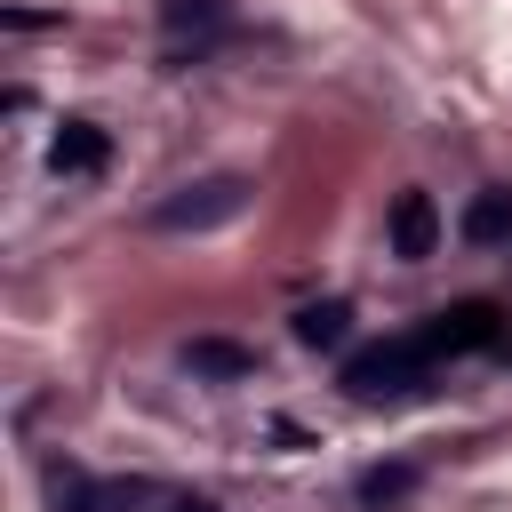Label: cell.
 Listing matches in <instances>:
<instances>
[{
	"label": "cell",
	"instance_id": "9",
	"mask_svg": "<svg viewBox=\"0 0 512 512\" xmlns=\"http://www.w3.org/2000/svg\"><path fill=\"white\" fill-rule=\"evenodd\" d=\"M464 240H472V248L512 240V192H504V184H488V192H472V200H464Z\"/></svg>",
	"mask_w": 512,
	"mask_h": 512
},
{
	"label": "cell",
	"instance_id": "12",
	"mask_svg": "<svg viewBox=\"0 0 512 512\" xmlns=\"http://www.w3.org/2000/svg\"><path fill=\"white\" fill-rule=\"evenodd\" d=\"M168 512H216V496H176Z\"/></svg>",
	"mask_w": 512,
	"mask_h": 512
},
{
	"label": "cell",
	"instance_id": "5",
	"mask_svg": "<svg viewBox=\"0 0 512 512\" xmlns=\"http://www.w3.org/2000/svg\"><path fill=\"white\" fill-rule=\"evenodd\" d=\"M384 232H392V256H400V264H424V256L440 248V208H432V192H400L392 216H384Z\"/></svg>",
	"mask_w": 512,
	"mask_h": 512
},
{
	"label": "cell",
	"instance_id": "6",
	"mask_svg": "<svg viewBox=\"0 0 512 512\" xmlns=\"http://www.w3.org/2000/svg\"><path fill=\"white\" fill-rule=\"evenodd\" d=\"M144 504L152 480H80V472L56 480V512H144Z\"/></svg>",
	"mask_w": 512,
	"mask_h": 512
},
{
	"label": "cell",
	"instance_id": "11",
	"mask_svg": "<svg viewBox=\"0 0 512 512\" xmlns=\"http://www.w3.org/2000/svg\"><path fill=\"white\" fill-rule=\"evenodd\" d=\"M408 496H416V464H408V456L360 472V504H368V512H392V504H408Z\"/></svg>",
	"mask_w": 512,
	"mask_h": 512
},
{
	"label": "cell",
	"instance_id": "1",
	"mask_svg": "<svg viewBox=\"0 0 512 512\" xmlns=\"http://www.w3.org/2000/svg\"><path fill=\"white\" fill-rule=\"evenodd\" d=\"M336 384H344L352 400H408V392L432 384V360H424V344L400 328V336H384V344H360Z\"/></svg>",
	"mask_w": 512,
	"mask_h": 512
},
{
	"label": "cell",
	"instance_id": "2",
	"mask_svg": "<svg viewBox=\"0 0 512 512\" xmlns=\"http://www.w3.org/2000/svg\"><path fill=\"white\" fill-rule=\"evenodd\" d=\"M408 336L424 344V360H432V368H440V360H464V352H496V344H504V304L464 296V304H440L432 320H416Z\"/></svg>",
	"mask_w": 512,
	"mask_h": 512
},
{
	"label": "cell",
	"instance_id": "7",
	"mask_svg": "<svg viewBox=\"0 0 512 512\" xmlns=\"http://www.w3.org/2000/svg\"><path fill=\"white\" fill-rule=\"evenodd\" d=\"M104 160H112V136H104L96 120H64L56 144H48V168H56V176H96Z\"/></svg>",
	"mask_w": 512,
	"mask_h": 512
},
{
	"label": "cell",
	"instance_id": "10",
	"mask_svg": "<svg viewBox=\"0 0 512 512\" xmlns=\"http://www.w3.org/2000/svg\"><path fill=\"white\" fill-rule=\"evenodd\" d=\"M344 336H352V304H344V296H320V304H304V312H296V344L336 352Z\"/></svg>",
	"mask_w": 512,
	"mask_h": 512
},
{
	"label": "cell",
	"instance_id": "3",
	"mask_svg": "<svg viewBox=\"0 0 512 512\" xmlns=\"http://www.w3.org/2000/svg\"><path fill=\"white\" fill-rule=\"evenodd\" d=\"M248 208V176H200L168 200H152V232H216Z\"/></svg>",
	"mask_w": 512,
	"mask_h": 512
},
{
	"label": "cell",
	"instance_id": "4",
	"mask_svg": "<svg viewBox=\"0 0 512 512\" xmlns=\"http://www.w3.org/2000/svg\"><path fill=\"white\" fill-rule=\"evenodd\" d=\"M160 24H168V64H200L232 32V0H160Z\"/></svg>",
	"mask_w": 512,
	"mask_h": 512
},
{
	"label": "cell",
	"instance_id": "8",
	"mask_svg": "<svg viewBox=\"0 0 512 512\" xmlns=\"http://www.w3.org/2000/svg\"><path fill=\"white\" fill-rule=\"evenodd\" d=\"M184 368H192V376L232 384V376H256V352H248V344H232V336H192V344H184Z\"/></svg>",
	"mask_w": 512,
	"mask_h": 512
}]
</instances>
